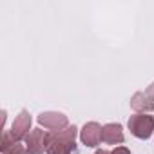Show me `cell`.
I'll use <instances>...</instances> for the list:
<instances>
[{
    "label": "cell",
    "mask_w": 154,
    "mask_h": 154,
    "mask_svg": "<svg viewBox=\"0 0 154 154\" xmlns=\"http://www.w3.org/2000/svg\"><path fill=\"white\" fill-rule=\"evenodd\" d=\"M102 141L111 143V145L122 143V141H123L122 125H120V123H107V125H103V127H102Z\"/></svg>",
    "instance_id": "8"
},
{
    "label": "cell",
    "mask_w": 154,
    "mask_h": 154,
    "mask_svg": "<svg viewBox=\"0 0 154 154\" xmlns=\"http://www.w3.org/2000/svg\"><path fill=\"white\" fill-rule=\"evenodd\" d=\"M38 122L51 131H62L67 127V116L60 112H42L38 116Z\"/></svg>",
    "instance_id": "7"
},
{
    "label": "cell",
    "mask_w": 154,
    "mask_h": 154,
    "mask_svg": "<svg viewBox=\"0 0 154 154\" xmlns=\"http://www.w3.org/2000/svg\"><path fill=\"white\" fill-rule=\"evenodd\" d=\"M4 154H27V149H24L22 145H18V143H15L13 147H9V149H6V150H4Z\"/></svg>",
    "instance_id": "10"
},
{
    "label": "cell",
    "mask_w": 154,
    "mask_h": 154,
    "mask_svg": "<svg viewBox=\"0 0 154 154\" xmlns=\"http://www.w3.org/2000/svg\"><path fill=\"white\" fill-rule=\"evenodd\" d=\"M45 138H47V132H44L42 129L29 131V134L26 136L29 154H42L44 149H45Z\"/></svg>",
    "instance_id": "5"
},
{
    "label": "cell",
    "mask_w": 154,
    "mask_h": 154,
    "mask_svg": "<svg viewBox=\"0 0 154 154\" xmlns=\"http://www.w3.org/2000/svg\"><path fill=\"white\" fill-rule=\"evenodd\" d=\"M129 129L131 132L140 140H149L154 131V116L149 114H134L129 118Z\"/></svg>",
    "instance_id": "2"
},
{
    "label": "cell",
    "mask_w": 154,
    "mask_h": 154,
    "mask_svg": "<svg viewBox=\"0 0 154 154\" xmlns=\"http://www.w3.org/2000/svg\"><path fill=\"white\" fill-rule=\"evenodd\" d=\"M15 143H18L15 138H13V134H11V131H4V134H2V141H0V150H6V149H9V147H13Z\"/></svg>",
    "instance_id": "9"
},
{
    "label": "cell",
    "mask_w": 154,
    "mask_h": 154,
    "mask_svg": "<svg viewBox=\"0 0 154 154\" xmlns=\"http://www.w3.org/2000/svg\"><path fill=\"white\" fill-rule=\"evenodd\" d=\"M76 131L78 129L72 125V127H67L65 131L49 132L47 138H45L47 154H71V152H74L76 150V143H74Z\"/></svg>",
    "instance_id": "1"
},
{
    "label": "cell",
    "mask_w": 154,
    "mask_h": 154,
    "mask_svg": "<svg viewBox=\"0 0 154 154\" xmlns=\"http://www.w3.org/2000/svg\"><path fill=\"white\" fill-rule=\"evenodd\" d=\"M131 105L136 111H150V109H154V84L149 89L136 93L132 96V100H131Z\"/></svg>",
    "instance_id": "3"
},
{
    "label": "cell",
    "mask_w": 154,
    "mask_h": 154,
    "mask_svg": "<svg viewBox=\"0 0 154 154\" xmlns=\"http://www.w3.org/2000/svg\"><path fill=\"white\" fill-rule=\"evenodd\" d=\"M111 154H131V150H129L127 147H116Z\"/></svg>",
    "instance_id": "11"
},
{
    "label": "cell",
    "mask_w": 154,
    "mask_h": 154,
    "mask_svg": "<svg viewBox=\"0 0 154 154\" xmlns=\"http://www.w3.org/2000/svg\"><path fill=\"white\" fill-rule=\"evenodd\" d=\"M80 140L87 147H96L100 143V140H102V127L96 122L85 123L84 129H82V132H80Z\"/></svg>",
    "instance_id": "4"
},
{
    "label": "cell",
    "mask_w": 154,
    "mask_h": 154,
    "mask_svg": "<svg viewBox=\"0 0 154 154\" xmlns=\"http://www.w3.org/2000/svg\"><path fill=\"white\" fill-rule=\"evenodd\" d=\"M94 154H111V152H107V150H103V149H102V150H96Z\"/></svg>",
    "instance_id": "12"
},
{
    "label": "cell",
    "mask_w": 154,
    "mask_h": 154,
    "mask_svg": "<svg viewBox=\"0 0 154 154\" xmlns=\"http://www.w3.org/2000/svg\"><path fill=\"white\" fill-rule=\"evenodd\" d=\"M29 127H31V114H29L27 111H22V112L15 118V122H13V125H11V134H13V138H15L17 141L22 140V138H26Z\"/></svg>",
    "instance_id": "6"
}]
</instances>
